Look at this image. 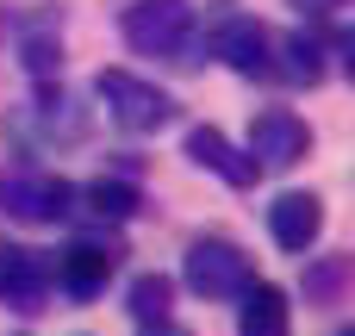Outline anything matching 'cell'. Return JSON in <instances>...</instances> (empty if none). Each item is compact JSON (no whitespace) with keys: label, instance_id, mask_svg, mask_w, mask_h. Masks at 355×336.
Returning a JSON list of instances; mask_svg holds the SVG:
<instances>
[{"label":"cell","instance_id":"6da1fadb","mask_svg":"<svg viewBox=\"0 0 355 336\" xmlns=\"http://www.w3.org/2000/svg\"><path fill=\"white\" fill-rule=\"evenodd\" d=\"M94 94L106 100L112 125H119V131H137V137H144V131H162V125L181 118L175 94L156 87V81H144V75H131V69H100V75H94Z\"/></svg>","mask_w":355,"mask_h":336},{"label":"cell","instance_id":"7a4b0ae2","mask_svg":"<svg viewBox=\"0 0 355 336\" xmlns=\"http://www.w3.org/2000/svg\"><path fill=\"white\" fill-rule=\"evenodd\" d=\"M125 44L137 56H168L181 62V50L193 44V0H131L119 19Z\"/></svg>","mask_w":355,"mask_h":336},{"label":"cell","instance_id":"3957f363","mask_svg":"<svg viewBox=\"0 0 355 336\" xmlns=\"http://www.w3.org/2000/svg\"><path fill=\"white\" fill-rule=\"evenodd\" d=\"M181 281H187V293H200V299H237V293L256 281V262H250L231 237H193L187 256H181Z\"/></svg>","mask_w":355,"mask_h":336},{"label":"cell","instance_id":"277c9868","mask_svg":"<svg viewBox=\"0 0 355 336\" xmlns=\"http://www.w3.org/2000/svg\"><path fill=\"white\" fill-rule=\"evenodd\" d=\"M306 156H312V125H306L300 112L262 106V112L250 118V162H256V175H287V168H300Z\"/></svg>","mask_w":355,"mask_h":336},{"label":"cell","instance_id":"5b68a950","mask_svg":"<svg viewBox=\"0 0 355 336\" xmlns=\"http://www.w3.org/2000/svg\"><path fill=\"white\" fill-rule=\"evenodd\" d=\"M0 212L19 224H62L75 212V187L62 175H12L0 181Z\"/></svg>","mask_w":355,"mask_h":336},{"label":"cell","instance_id":"8992f818","mask_svg":"<svg viewBox=\"0 0 355 336\" xmlns=\"http://www.w3.org/2000/svg\"><path fill=\"white\" fill-rule=\"evenodd\" d=\"M50 274H56V293H69V299H100L106 281L119 274V249H112V243H94V237H75L62 256H50Z\"/></svg>","mask_w":355,"mask_h":336},{"label":"cell","instance_id":"52a82bcc","mask_svg":"<svg viewBox=\"0 0 355 336\" xmlns=\"http://www.w3.org/2000/svg\"><path fill=\"white\" fill-rule=\"evenodd\" d=\"M212 56H218L231 75H243V81H268V75H275V37H268V25H256V19H225V25L212 31Z\"/></svg>","mask_w":355,"mask_h":336},{"label":"cell","instance_id":"ba28073f","mask_svg":"<svg viewBox=\"0 0 355 336\" xmlns=\"http://www.w3.org/2000/svg\"><path fill=\"white\" fill-rule=\"evenodd\" d=\"M56 274H50V256L44 249H19V243H0V306L12 312H37L50 299Z\"/></svg>","mask_w":355,"mask_h":336},{"label":"cell","instance_id":"9c48e42d","mask_svg":"<svg viewBox=\"0 0 355 336\" xmlns=\"http://www.w3.org/2000/svg\"><path fill=\"white\" fill-rule=\"evenodd\" d=\"M268 237H275V249L306 256V249L324 237V200H318V193H300V187L275 193V206H268Z\"/></svg>","mask_w":355,"mask_h":336},{"label":"cell","instance_id":"30bf717a","mask_svg":"<svg viewBox=\"0 0 355 336\" xmlns=\"http://www.w3.org/2000/svg\"><path fill=\"white\" fill-rule=\"evenodd\" d=\"M181 150H187V162H193V168L218 175L225 187H250V181H256V162H250V150H237V143H231L218 125H193Z\"/></svg>","mask_w":355,"mask_h":336},{"label":"cell","instance_id":"8fae6325","mask_svg":"<svg viewBox=\"0 0 355 336\" xmlns=\"http://www.w3.org/2000/svg\"><path fill=\"white\" fill-rule=\"evenodd\" d=\"M237 336H293V306L275 281H250L237 293Z\"/></svg>","mask_w":355,"mask_h":336},{"label":"cell","instance_id":"7c38bea8","mask_svg":"<svg viewBox=\"0 0 355 336\" xmlns=\"http://www.w3.org/2000/svg\"><path fill=\"white\" fill-rule=\"evenodd\" d=\"M275 50L287 56V62H275V75H287V81H300V87H318V81H324V37H318V31H287Z\"/></svg>","mask_w":355,"mask_h":336},{"label":"cell","instance_id":"4fadbf2b","mask_svg":"<svg viewBox=\"0 0 355 336\" xmlns=\"http://www.w3.org/2000/svg\"><path fill=\"white\" fill-rule=\"evenodd\" d=\"M81 200H87V212H94V218L125 224V218H137L144 187H137V181H119V175H100V181H87V187H81Z\"/></svg>","mask_w":355,"mask_h":336},{"label":"cell","instance_id":"5bb4252c","mask_svg":"<svg viewBox=\"0 0 355 336\" xmlns=\"http://www.w3.org/2000/svg\"><path fill=\"white\" fill-rule=\"evenodd\" d=\"M168 306H175V281H168V274H137V281L125 287V312H131L137 324L168 318Z\"/></svg>","mask_w":355,"mask_h":336},{"label":"cell","instance_id":"9a60e30c","mask_svg":"<svg viewBox=\"0 0 355 336\" xmlns=\"http://www.w3.org/2000/svg\"><path fill=\"white\" fill-rule=\"evenodd\" d=\"M19 62L44 81V75H56V69H62V44H56V37H19Z\"/></svg>","mask_w":355,"mask_h":336},{"label":"cell","instance_id":"2e32d148","mask_svg":"<svg viewBox=\"0 0 355 336\" xmlns=\"http://www.w3.org/2000/svg\"><path fill=\"white\" fill-rule=\"evenodd\" d=\"M337 281H343V256H331V262H324L306 287H312V293H337Z\"/></svg>","mask_w":355,"mask_h":336},{"label":"cell","instance_id":"e0dca14e","mask_svg":"<svg viewBox=\"0 0 355 336\" xmlns=\"http://www.w3.org/2000/svg\"><path fill=\"white\" fill-rule=\"evenodd\" d=\"M137 336H193V330H181L175 318H156V324H137Z\"/></svg>","mask_w":355,"mask_h":336},{"label":"cell","instance_id":"ac0fdd59","mask_svg":"<svg viewBox=\"0 0 355 336\" xmlns=\"http://www.w3.org/2000/svg\"><path fill=\"white\" fill-rule=\"evenodd\" d=\"M293 6H300V12H306V19H331V12H337V6H343V0H293Z\"/></svg>","mask_w":355,"mask_h":336},{"label":"cell","instance_id":"d6986e66","mask_svg":"<svg viewBox=\"0 0 355 336\" xmlns=\"http://www.w3.org/2000/svg\"><path fill=\"white\" fill-rule=\"evenodd\" d=\"M337 336H349V330H337Z\"/></svg>","mask_w":355,"mask_h":336}]
</instances>
